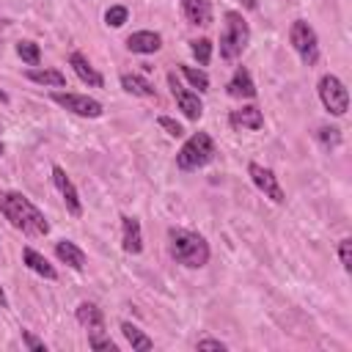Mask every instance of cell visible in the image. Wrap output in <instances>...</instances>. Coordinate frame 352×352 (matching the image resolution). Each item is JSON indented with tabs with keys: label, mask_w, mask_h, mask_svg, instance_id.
<instances>
[{
	"label": "cell",
	"mask_w": 352,
	"mask_h": 352,
	"mask_svg": "<svg viewBox=\"0 0 352 352\" xmlns=\"http://www.w3.org/2000/svg\"><path fill=\"white\" fill-rule=\"evenodd\" d=\"M195 346H198V349H220V352H226V349H228L220 338H201Z\"/></svg>",
	"instance_id": "obj_32"
},
{
	"label": "cell",
	"mask_w": 352,
	"mask_h": 352,
	"mask_svg": "<svg viewBox=\"0 0 352 352\" xmlns=\"http://www.w3.org/2000/svg\"><path fill=\"white\" fill-rule=\"evenodd\" d=\"M250 41V25L239 11H226V28L220 33V58L236 60Z\"/></svg>",
	"instance_id": "obj_4"
},
{
	"label": "cell",
	"mask_w": 352,
	"mask_h": 352,
	"mask_svg": "<svg viewBox=\"0 0 352 352\" xmlns=\"http://www.w3.org/2000/svg\"><path fill=\"white\" fill-rule=\"evenodd\" d=\"M52 182H55V187H58V192H60L66 209H69L74 217H80V214H82V198H80L74 182L69 179V173H66L60 165H52Z\"/></svg>",
	"instance_id": "obj_10"
},
{
	"label": "cell",
	"mask_w": 352,
	"mask_h": 352,
	"mask_svg": "<svg viewBox=\"0 0 352 352\" xmlns=\"http://www.w3.org/2000/svg\"><path fill=\"white\" fill-rule=\"evenodd\" d=\"M248 176H250V182H253L270 201H275V204H283V201H286V192H283L278 176H275L270 168H264V165H258V162H250V165H248Z\"/></svg>",
	"instance_id": "obj_9"
},
{
	"label": "cell",
	"mask_w": 352,
	"mask_h": 352,
	"mask_svg": "<svg viewBox=\"0 0 352 352\" xmlns=\"http://www.w3.org/2000/svg\"><path fill=\"white\" fill-rule=\"evenodd\" d=\"M3 151H6V146H3V140H0V157H3Z\"/></svg>",
	"instance_id": "obj_36"
},
{
	"label": "cell",
	"mask_w": 352,
	"mask_h": 352,
	"mask_svg": "<svg viewBox=\"0 0 352 352\" xmlns=\"http://www.w3.org/2000/svg\"><path fill=\"white\" fill-rule=\"evenodd\" d=\"M121 248L129 256H138L143 250V228L138 217H129V214L121 217Z\"/></svg>",
	"instance_id": "obj_11"
},
{
	"label": "cell",
	"mask_w": 352,
	"mask_h": 352,
	"mask_svg": "<svg viewBox=\"0 0 352 352\" xmlns=\"http://www.w3.org/2000/svg\"><path fill=\"white\" fill-rule=\"evenodd\" d=\"M121 333H124V338L129 341V346H132L135 352H148V349H154V341H151L138 324H132V322H121Z\"/></svg>",
	"instance_id": "obj_22"
},
{
	"label": "cell",
	"mask_w": 352,
	"mask_h": 352,
	"mask_svg": "<svg viewBox=\"0 0 352 352\" xmlns=\"http://www.w3.org/2000/svg\"><path fill=\"white\" fill-rule=\"evenodd\" d=\"M162 47V36L154 33V30H135L129 38H126V50L129 52H138V55H151Z\"/></svg>",
	"instance_id": "obj_14"
},
{
	"label": "cell",
	"mask_w": 352,
	"mask_h": 352,
	"mask_svg": "<svg viewBox=\"0 0 352 352\" xmlns=\"http://www.w3.org/2000/svg\"><path fill=\"white\" fill-rule=\"evenodd\" d=\"M25 77L36 85H50V88H63L66 85V74L60 69H28Z\"/></svg>",
	"instance_id": "obj_21"
},
{
	"label": "cell",
	"mask_w": 352,
	"mask_h": 352,
	"mask_svg": "<svg viewBox=\"0 0 352 352\" xmlns=\"http://www.w3.org/2000/svg\"><path fill=\"white\" fill-rule=\"evenodd\" d=\"M289 44L294 47V52L300 55V60L305 66H314L319 60V38L316 30L305 22V19H294L289 28Z\"/></svg>",
	"instance_id": "obj_5"
},
{
	"label": "cell",
	"mask_w": 352,
	"mask_h": 352,
	"mask_svg": "<svg viewBox=\"0 0 352 352\" xmlns=\"http://www.w3.org/2000/svg\"><path fill=\"white\" fill-rule=\"evenodd\" d=\"M179 74L192 85V88H198V94H204V91H209V74L204 72V69H195V66H187V63H179Z\"/></svg>",
	"instance_id": "obj_23"
},
{
	"label": "cell",
	"mask_w": 352,
	"mask_h": 352,
	"mask_svg": "<svg viewBox=\"0 0 352 352\" xmlns=\"http://www.w3.org/2000/svg\"><path fill=\"white\" fill-rule=\"evenodd\" d=\"M338 261H341V267H344L346 272L352 270V239H349V236L338 242Z\"/></svg>",
	"instance_id": "obj_29"
},
{
	"label": "cell",
	"mask_w": 352,
	"mask_h": 352,
	"mask_svg": "<svg viewBox=\"0 0 352 352\" xmlns=\"http://www.w3.org/2000/svg\"><path fill=\"white\" fill-rule=\"evenodd\" d=\"M168 250L179 264H184L190 270H201L209 261V242L201 234L187 231V228L168 231Z\"/></svg>",
	"instance_id": "obj_2"
},
{
	"label": "cell",
	"mask_w": 352,
	"mask_h": 352,
	"mask_svg": "<svg viewBox=\"0 0 352 352\" xmlns=\"http://www.w3.org/2000/svg\"><path fill=\"white\" fill-rule=\"evenodd\" d=\"M0 212L16 231H22L28 236H47L50 234V223H47L44 212L22 192H14V190L3 192L0 195Z\"/></svg>",
	"instance_id": "obj_1"
},
{
	"label": "cell",
	"mask_w": 352,
	"mask_h": 352,
	"mask_svg": "<svg viewBox=\"0 0 352 352\" xmlns=\"http://www.w3.org/2000/svg\"><path fill=\"white\" fill-rule=\"evenodd\" d=\"M316 140L322 143V148H338L341 146V129L338 126H319L316 129Z\"/></svg>",
	"instance_id": "obj_26"
},
{
	"label": "cell",
	"mask_w": 352,
	"mask_h": 352,
	"mask_svg": "<svg viewBox=\"0 0 352 352\" xmlns=\"http://www.w3.org/2000/svg\"><path fill=\"white\" fill-rule=\"evenodd\" d=\"M316 91H319V99H322V104H324L327 113L344 116V113L349 110V91H346V85H344L336 74H324V77L319 80Z\"/></svg>",
	"instance_id": "obj_6"
},
{
	"label": "cell",
	"mask_w": 352,
	"mask_h": 352,
	"mask_svg": "<svg viewBox=\"0 0 352 352\" xmlns=\"http://www.w3.org/2000/svg\"><path fill=\"white\" fill-rule=\"evenodd\" d=\"M69 66L74 69V74H77L85 85H91V88H102V85H104V77L91 66V60H88L82 52H72V55H69Z\"/></svg>",
	"instance_id": "obj_15"
},
{
	"label": "cell",
	"mask_w": 352,
	"mask_h": 352,
	"mask_svg": "<svg viewBox=\"0 0 352 352\" xmlns=\"http://www.w3.org/2000/svg\"><path fill=\"white\" fill-rule=\"evenodd\" d=\"M226 91H228L231 99H253L256 96V82H253V77H250V72L245 66H236L231 80H228V85H226Z\"/></svg>",
	"instance_id": "obj_12"
},
{
	"label": "cell",
	"mask_w": 352,
	"mask_h": 352,
	"mask_svg": "<svg viewBox=\"0 0 352 352\" xmlns=\"http://www.w3.org/2000/svg\"><path fill=\"white\" fill-rule=\"evenodd\" d=\"M22 264H25L30 272H36V275H41V278H47V280H58V270H55L38 250H33V248H25V250H22Z\"/></svg>",
	"instance_id": "obj_18"
},
{
	"label": "cell",
	"mask_w": 352,
	"mask_h": 352,
	"mask_svg": "<svg viewBox=\"0 0 352 352\" xmlns=\"http://www.w3.org/2000/svg\"><path fill=\"white\" fill-rule=\"evenodd\" d=\"M168 85H170V94H173V99H176L179 110L184 113V118L198 121V118L204 116V102H201L198 91H190L187 85H182V82H179V77H176L173 72L168 74Z\"/></svg>",
	"instance_id": "obj_8"
},
{
	"label": "cell",
	"mask_w": 352,
	"mask_h": 352,
	"mask_svg": "<svg viewBox=\"0 0 352 352\" xmlns=\"http://www.w3.org/2000/svg\"><path fill=\"white\" fill-rule=\"evenodd\" d=\"M6 25H11V22H8L6 16H0V28H6Z\"/></svg>",
	"instance_id": "obj_35"
},
{
	"label": "cell",
	"mask_w": 352,
	"mask_h": 352,
	"mask_svg": "<svg viewBox=\"0 0 352 352\" xmlns=\"http://www.w3.org/2000/svg\"><path fill=\"white\" fill-rule=\"evenodd\" d=\"M88 346L96 349V352H118V344L110 341L104 333H94V336H88Z\"/></svg>",
	"instance_id": "obj_27"
},
{
	"label": "cell",
	"mask_w": 352,
	"mask_h": 352,
	"mask_svg": "<svg viewBox=\"0 0 352 352\" xmlns=\"http://www.w3.org/2000/svg\"><path fill=\"white\" fill-rule=\"evenodd\" d=\"M157 124H160V126H162V129H165L170 138H182V135H184L182 124H179V121H173L170 116H160V118H157Z\"/></svg>",
	"instance_id": "obj_30"
},
{
	"label": "cell",
	"mask_w": 352,
	"mask_h": 352,
	"mask_svg": "<svg viewBox=\"0 0 352 352\" xmlns=\"http://www.w3.org/2000/svg\"><path fill=\"white\" fill-rule=\"evenodd\" d=\"M126 16H129L126 6H110V8L104 11V22H107L110 28H121V25L126 22Z\"/></svg>",
	"instance_id": "obj_28"
},
{
	"label": "cell",
	"mask_w": 352,
	"mask_h": 352,
	"mask_svg": "<svg viewBox=\"0 0 352 352\" xmlns=\"http://www.w3.org/2000/svg\"><path fill=\"white\" fill-rule=\"evenodd\" d=\"M214 154H217V148H214L212 135L209 132H192L176 154V168L179 170H198V168L209 165L214 160Z\"/></svg>",
	"instance_id": "obj_3"
},
{
	"label": "cell",
	"mask_w": 352,
	"mask_h": 352,
	"mask_svg": "<svg viewBox=\"0 0 352 352\" xmlns=\"http://www.w3.org/2000/svg\"><path fill=\"white\" fill-rule=\"evenodd\" d=\"M245 6H248V8H256V0H245Z\"/></svg>",
	"instance_id": "obj_34"
},
{
	"label": "cell",
	"mask_w": 352,
	"mask_h": 352,
	"mask_svg": "<svg viewBox=\"0 0 352 352\" xmlns=\"http://www.w3.org/2000/svg\"><path fill=\"white\" fill-rule=\"evenodd\" d=\"M121 88L132 96H146V99H157L154 85L143 77V74H121Z\"/></svg>",
	"instance_id": "obj_20"
},
{
	"label": "cell",
	"mask_w": 352,
	"mask_h": 352,
	"mask_svg": "<svg viewBox=\"0 0 352 352\" xmlns=\"http://www.w3.org/2000/svg\"><path fill=\"white\" fill-rule=\"evenodd\" d=\"M16 55H19L25 63H30V66H38V60H41V47H38L36 41L25 38V41H16Z\"/></svg>",
	"instance_id": "obj_24"
},
{
	"label": "cell",
	"mask_w": 352,
	"mask_h": 352,
	"mask_svg": "<svg viewBox=\"0 0 352 352\" xmlns=\"http://www.w3.org/2000/svg\"><path fill=\"white\" fill-rule=\"evenodd\" d=\"M190 52L198 60V66H209V60H212V41L209 38H192L190 41Z\"/></svg>",
	"instance_id": "obj_25"
},
{
	"label": "cell",
	"mask_w": 352,
	"mask_h": 352,
	"mask_svg": "<svg viewBox=\"0 0 352 352\" xmlns=\"http://www.w3.org/2000/svg\"><path fill=\"white\" fill-rule=\"evenodd\" d=\"M52 102L60 104L63 110L74 113V116H82V118H99L104 113L102 102L88 96V94H72V91H52Z\"/></svg>",
	"instance_id": "obj_7"
},
{
	"label": "cell",
	"mask_w": 352,
	"mask_h": 352,
	"mask_svg": "<svg viewBox=\"0 0 352 352\" xmlns=\"http://www.w3.org/2000/svg\"><path fill=\"white\" fill-rule=\"evenodd\" d=\"M55 256H58L63 264H69L72 270H77V272L85 267V253H82V248L74 245L72 239H60V242H55Z\"/></svg>",
	"instance_id": "obj_19"
},
{
	"label": "cell",
	"mask_w": 352,
	"mask_h": 352,
	"mask_svg": "<svg viewBox=\"0 0 352 352\" xmlns=\"http://www.w3.org/2000/svg\"><path fill=\"white\" fill-rule=\"evenodd\" d=\"M22 344H25L28 349H33V352H47V344H44L41 338H36L30 330H22Z\"/></svg>",
	"instance_id": "obj_31"
},
{
	"label": "cell",
	"mask_w": 352,
	"mask_h": 352,
	"mask_svg": "<svg viewBox=\"0 0 352 352\" xmlns=\"http://www.w3.org/2000/svg\"><path fill=\"white\" fill-rule=\"evenodd\" d=\"M74 316H77V322L94 336V333H104V314H102V308L96 305V302H80L77 305V311H74Z\"/></svg>",
	"instance_id": "obj_16"
},
{
	"label": "cell",
	"mask_w": 352,
	"mask_h": 352,
	"mask_svg": "<svg viewBox=\"0 0 352 352\" xmlns=\"http://www.w3.org/2000/svg\"><path fill=\"white\" fill-rule=\"evenodd\" d=\"M228 124L234 129H261L264 126V113L256 104H242V107L231 110Z\"/></svg>",
	"instance_id": "obj_13"
},
{
	"label": "cell",
	"mask_w": 352,
	"mask_h": 352,
	"mask_svg": "<svg viewBox=\"0 0 352 352\" xmlns=\"http://www.w3.org/2000/svg\"><path fill=\"white\" fill-rule=\"evenodd\" d=\"M0 308H8V297H6V292H3V286H0Z\"/></svg>",
	"instance_id": "obj_33"
},
{
	"label": "cell",
	"mask_w": 352,
	"mask_h": 352,
	"mask_svg": "<svg viewBox=\"0 0 352 352\" xmlns=\"http://www.w3.org/2000/svg\"><path fill=\"white\" fill-rule=\"evenodd\" d=\"M182 14L190 25H212V3L209 0H182Z\"/></svg>",
	"instance_id": "obj_17"
}]
</instances>
